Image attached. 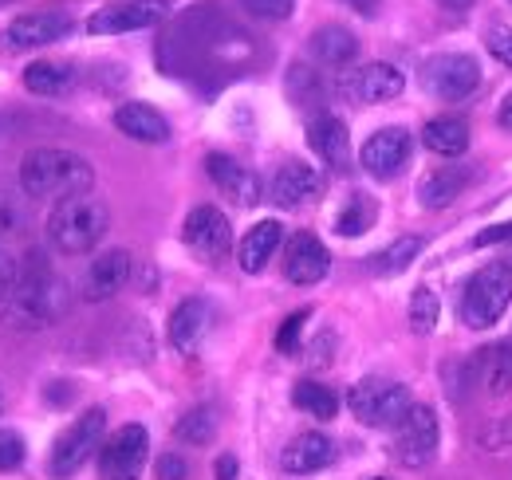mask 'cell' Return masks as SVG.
Returning <instances> with one entry per match:
<instances>
[{"instance_id":"obj_37","label":"cell","mask_w":512,"mask_h":480,"mask_svg":"<svg viewBox=\"0 0 512 480\" xmlns=\"http://www.w3.org/2000/svg\"><path fill=\"white\" fill-rule=\"evenodd\" d=\"M485 48H489V56H493L497 63L512 67V28L509 24H489V32H485Z\"/></svg>"},{"instance_id":"obj_12","label":"cell","mask_w":512,"mask_h":480,"mask_svg":"<svg viewBox=\"0 0 512 480\" xmlns=\"http://www.w3.org/2000/svg\"><path fill=\"white\" fill-rule=\"evenodd\" d=\"M130 276H134V256H130L127 248H107V252H99V256L87 264V272H83V300L103 303V300H111V296H119L130 284Z\"/></svg>"},{"instance_id":"obj_32","label":"cell","mask_w":512,"mask_h":480,"mask_svg":"<svg viewBox=\"0 0 512 480\" xmlns=\"http://www.w3.org/2000/svg\"><path fill=\"white\" fill-rule=\"evenodd\" d=\"M174 433H178V441H186V445H209V441L217 437V414H213L209 406H193V410H186V414L178 418Z\"/></svg>"},{"instance_id":"obj_43","label":"cell","mask_w":512,"mask_h":480,"mask_svg":"<svg viewBox=\"0 0 512 480\" xmlns=\"http://www.w3.org/2000/svg\"><path fill=\"white\" fill-rule=\"evenodd\" d=\"M213 473H217V480H237V457H217V465H213Z\"/></svg>"},{"instance_id":"obj_27","label":"cell","mask_w":512,"mask_h":480,"mask_svg":"<svg viewBox=\"0 0 512 480\" xmlns=\"http://www.w3.org/2000/svg\"><path fill=\"white\" fill-rule=\"evenodd\" d=\"M422 142H426V150H434L442 158H457V154L469 150V126H465V119H457V115L430 119L426 130H422Z\"/></svg>"},{"instance_id":"obj_42","label":"cell","mask_w":512,"mask_h":480,"mask_svg":"<svg viewBox=\"0 0 512 480\" xmlns=\"http://www.w3.org/2000/svg\"><path fill=\"white\" fill-rule=\"evenodd\" d=\"M505 240H512V221L493 225V229H485V233H477L473 244H477V248H489V244H505Z\"/></svg>"},{"instance_id":"obj_25","label":"cell","mask_w":512,"mask_h":480,"mask_svg":"<svg viewBox=\"0 0 512 480\" xmlns=\"http://www.w3.org/2000/svg\"><path fill=\"white\" fill-rule=\"evenodd\" d=\"M469 374H473L489 394H509L512 390V343L477 351V359L469 362Z\"/></svg>"},{"instance_id":"obj_34","label":"cell","mask_w":512,"mask_h":480,"mask_svg":"<svg viewBox=\"0 0 512 480\" xmlns=\"http://www.w3.org/2000/svg\"><path fill=\"white\" fill-rule=\"evenodd\" d=\"M438 315H442L438 296H434L426 284H422V288H414V296H410V331H414V335H434Z\"/></svg>"},{"instance_id":"obj_26","label":"cell","mask_w":512,"mask_h":480,"mask_svg":"<svg viewBox=\"0 0 512 480\" xmlns=\"http://www.w3.org/2000/svg\"><path fill=\"white\" fill-rule=\"evenodd\" d=\"M465 181H469V174L461 166H438V170H430L426 178L418 181V205L422 209H446V205H453L461 197Z\"/></svg>"},{"instance_id":"obj_33","label":"cell","mask_w":512,"mask_h":480,"mask_svg":"<svg viewBox=\"0 0 512 480\" xmlns=\"http://www.w3.org/2000/svg\"><path fill=\"white\" fill-rule=\"evenodd\" d=\"M24 225H28L24 197H20L8 181H0V244H4V240L24 237Z\"/></svg>"},{"instance_id":"obj_21","label":"cell","mask_w":512,"mask_h":480,"mask_svg":"<svg viewBox=\"0 0 512 480\" xmlns=\"http://www.w3.org/2000/svg\"><path fill=\"white\" fill-rule=\"evenodd\" d=\"M209 331V303L205 300H182L170 315V347L178 355H197L201 339Z\"/></svg>"},{"instance_id":"obj_36","label":"cell","mask_w":512,"mask_h":480,"mask_svg":"<svg viewBox=\"0 0 512 480\" xmlns=\"http://www.w3.org/2000/svg\"><path fill=\"white\" fill-rule=\"evenodd\" d=\"M237 4L256 20H288L296 8V0H237Z\"/></svg>"},{"instance_id":"obj_50","label":"cell","mask_w":512,"mask_h":480,"mask_svg":"<svg viewBox=\"0 0 512 480\" xmlns=\"http://www.w3.org/2000/svg\"><path fill=\"white\" fill-rule=\"evenodd\" d=\"M375 480H386V477H375Z\"/></svg>"},{"instance_id":"obj_3","label":"cell","mask_w":512,"mask_h":480,"mask_svg":"<svg viewBox=\"0 0 512 480\" xmlns=\"http://www.w3.org/2000/svg\"><path fill=\"white\" fill-rule=\"evenodd\" d=\"M107 229H111V213L91 193H75V197L56 201V209L48 217V237L64 256H87L91 248H99Z\"/></svg>"},{"instance_id":"obj_2","label":"cell","mask_w":512,"mask_h":480,"mask_svg":"<svg viewBox=\"0 0 512 480\" xmlns=\"http://www.w3.org/2000/svg\"><path fill=\"white\" fill-rule=\"evenodd\" d=\"M95 170L83 154L60 150V146H40L28 150L20 162V189L28 197H75V193H91Z\"/></svg>"},{"instance_id":"obj_30","label":"cell","mask_w":512,"mask_h":480,"mask_svg":"<svg viewBox=\"0 0 512 480\" xmlns=\"http://www.w3.org/2000/svg\"><path fill=\"white\" fill-rule=\"evenodd\" d=\"M422 248H426L422 237H398V240H390L383 252H375V256L367 260V268H371L375 276H398V272H406V268L418 260Z\"/></svg>"},{"instance_id":"obj_11","label":"cell","mask_w":512,"mask_h":480,"mask_svg":"<svg viewBox=\"0 0 512 480\" xmlns=\"http://www.w3.org/2000/svg\"><path fill=\"white\" fill-rule=\"evenodd\" d=\"M182 240L201 260H221L233 244V225L217 205H197L182 225Z\"/></svg>"},{"instance_id":"obj_16","label":"cell","mask_w":512,"mask_h":480,"mask_svg":"<svg viewBox=\"0 0 512 480\" xmlns=\"http://www.w3.org/2000/svg\"><path fill=\"white\" fill-rule=\"evenodd\" d=\"M327 268H331V256H327V248H323L320 237H312V233H296V237L288 240V252H284V276H288L296 288H312V284H320L323 276H327Z\"/></svg>"},{"instance_id":"obj_35","label":"cell","mask_w":512,"mask_h":480,"mask_svg":"<svg viewBox=\"0 0 512 480\" xmlns=\"http://www.w3.org/2000/svg\"><path fill=\"white\" fill-rule=\"evenodd\" d=\"M312 319V307H300V311H292L284 323H280V331H276V351L280 355H296L300 351V335H304V323Z\"/></svg>"},{"instance_id":"obj_14","label":"cell","mask_w":512,"mask_h":480,"mask_svg":"<svg viewBox=\"0 0 512 480\" xmlns=\"http://www.w3.org/2000/svg\"><path fill=\"white\" fill-rule=\"evenodd\" d=\"M343 95H351L355 103H390L402 95L406 75L394 63H363L355 71H347V79L339 83Z\"/></svg>"},{"instance_id":"obj_8","label":"cell","mask_w":512,"mask_h":480,"mask_svg":"<svg viewBox=\"0 0 512 480\" xmlns=\"http://www.w3.org/2000/svg\"><path fill=\"white\" fill-rule=\"evenodd\" d=\"M438 441H442V429H438V414L422 402H414L402 421L394 425V457L406 465V469H426L438 453Z\"/></svg>"},{"instance_id":"obj_41","label":"cell","mask_w":512,"mask_h":480,"mask_svg":"<svg viewBox=\"0 0 512 480\" xmlns=\"http://www.w3.org/2000/svg\"><path fill=\"white\" fill-rule=\"evenodd\" d=\"M16 276H20V264L0 248V303L8 300V292H12V284H16Z\"/></svg>"},{"instance_id":"obj_17","label":"cell","mask_w":512,"mask_h":480,"mask_svg":"<svg viewBox=\"0 0 512 480\" xmlns=\"http://www.w3.org/2000/svg\"><path fill=\"white\" fill-rule=\"evenodd\" d=\"M323 197V174L308 162H288L272 178V201L280 209H300L308 201Z\"/></svg>"},{"instance_id":"obj_44","label":"cell","mask_w":512,"mask_h":480,"mask_svg":"<svg viewBox=\"0 0 512 480\" xmlns=\"http://www.w3.org/2000/svg\"><path fill=\"white\" fill-rule=\"evenodd\" d=\"M323 351H331V335H323L320 343L312 347V366H327L331 362V355H323Z\"/></svg>"},{"instance_id":"obj_1","label":"cell","mask_w":512,"mask_h":480,"mask_svg":"<svg viewBox=\"0 0 512 480\" xmlns=\"http://www.w3.org/2000/svg\"><path fill=\"white\" fill-rule=\"evenodd\" d=\"M71 292H67L64 276L52 272V264H44L40 256H28V264L20 268L12 292H8V323L16 327H52L56 319H64Z\"/></svg>"},{"instance_id":"obj_5","label":"cell","mask_w":512,"mask_h":480,"mask_svg":"<svg viewBox=\"0 0 512 480\" xmlns=\"http://www.w3.org/2000/svg\"><path fill=\"white\" fill-rule=\"evenodd\" d=\"M347 406H351V414L363 421V425H371V429H390V425H398L402 414L414 406V398H410V390L402 386V382H390V378H359L351 390H347Z\"/></svg>"},{"instance_id":"obj_31","label":"cell","mask_w":512,"mask_h":480,"mask_svg":"<svg viewBox=\"0 0 512 480\" xmlns=\"http://www.w3.org/2000/svg\"><path fill=\"white\" fill-rule=\"evenodd\" d=\"M375 217H379L375 201L363 197V193H355V197L339 209V217H335V233H339V237H363V233L375 225Z\"/></svg>"},{"instance_id":"obj_9","label":"cell","mask_w":512,"mask_h":480,"mask_svg":"<svg viewBox=\"0 0 512 480\" xmlns=\"http://www.w3.org/2000/svg\"><path fill=\"white\" fill-rule=\"evenodd\" d=\"M150 457V433L142 425L115 429L99 449V477L103 480H138Z\"/></svg>"},{"instance_id":"obj_20","label":"cell","mask_w":512,"mask_h":480,"mask_svg":"<svg viewBox=\"0 0 512 480\" xmlns=\"http://www.w3.org/2000/svg\"><path fill=\"white\" fill-rule=\"evenodd\" d=\"M308 146L320 154L331 170H339V174L351 166V134H347V122L327 115V111L308 122Z\"/></svg>"},{"instance_id":"obj_48","label":"cell","mask_w":512,"mask_h":480,"mask_svg":"<svg viewBox=\"0 0 512 480\" xmlns=\"http://www.w3.org/2000/svg\"><path fill=\"white\" fill-rule=\"evenodd\" d=\"M0 414H4V402H0Z\"/></svg>"},{"instance_id":"obj_28","label":"cell","mask_w":512,"mask_h":480,"mask_svg":"<svg viewBox=\"0 0 512 480\" xmlns=\"http://www.w3.org/2000/svg\"><path fill=\"white\" fill-rule=\"evenodd\" d=\"M75 83V71L67 63H52V60H36L24 67V87L32 95H44V99H60L71 91Z\"/></svg>"},{"instance_id":"obj_4","label":"cell","mask_w":512,"mask_h":480,"mask_svg":"<svg viewBox=\"0 0 512 480\" xmlns=\"http://www.w3.org/2000/svg\"><path fill=\"white\" fill-rule=\"evenodd\" d=\"M509 303H512V268L497 260V264L477 268V272L465 280L457 311H461V323H465V327L485 331V327H493V323L505 319Z\"/></svg>"},{"instance_id":"obj_46","label":"cell","mask_w":512,"mask_h":480,"mask_svg":"<svg viewBox=\"0 0 512 480\" xmlns=\"http://www.w3.org/2000/svg\"><path fill=\"white\" fill-rule=\"evenodd\" d=\"M497 122H501L505 130H512V91L505 95V103H501V111H497Z\"/></svg>"},{"instance_id":"obj_22","label":"cell","mask_w":512,"mask_h":480,"mask_svg":"<svg viewBox=\"0 0 512 480\" xmlns=\"http://www.w3.org/2000/svg\"><path fill=\"white\" fill-rule=\"evenodd\" d=\"M280 244H284V225H280V221H256L253 229L241 237V244H237V264H241V272H249V276L264 272Z\"/></svg>"},{"instance_id":"obj_39","label":"cell","mask_w":512,"mask_h":480,"mask_svg":"<svg viewBox=\"0 0 512 480\" xmlns=\"http://www.w3.org/2000/svg\"><path fill=\"white\" fill-rule=\"evenodd\" d=\"M481 445L485 449H512V414L509 418H497V421H489L485 429H481Z\"/></svg>"},{"instance_id":"obj_38","label":"cell","mask_w":512,"mask_h":480,"mask_svg":"<svg viewBox=\"0 0 512 480\" xmlns=\"http://www.w3.org/2000/svg\"><path fill=\"white\" fill-rule=\"evenodd\" d=\"M24 437L20 433H0V473H12L24 465Z\"/></svg>"},{"instance_id":"obj_19","label":"cell","mask_w":512,"mask_h":480,"mask_svg":"<svg viewBox=\"0 0 512 480\" xmlns=\"http://www.w3.org/2000/svg\"><path fill=\"white\" fill-rule=\"evenodd\" d=\"M205 174L213 178V185H217L225 197H233L237 205H256V201L264 197L260 178H256L253 170H245L237 158H229V154H209V158H205Z\"/></svg>"},{"instance_id":"obj_10","label":"cell","mask_w":512,"mask_h":480,"mask_svg":"<svg viewBox=\"0 0 512 480\" xmlns=\"http://www.w3.org/2000/svg\"><path fill=\"white\" fill-rule=\"evenodd\" d=\"M170 0H115V4H103L91 12L87 20V32L91 36H123V32H142V28H154L170 16Z\"/></svg>"},{"instance_id":"obj_40","label":"cell","mask_w":512,"mask_h":480,"mask_svg":"<svg viewBox=\"0 0 512 480\" xmlns=\"http://www.w3.org/2000/svg\"><path fill=\"white\" fill-rule=\"evenodd\" d=\"M154 477L158 480H186L190 477V465L182 453H162L158 465H154Z\"/></svg>"},{"instance_id":"obj_23","label":"cell","mask_w":512,"mask_h":480,"mask_svg":"<svg viewBox=\"0 0 512 480\" xmlns=\"http://www.w3.org/2000/svg\"><path fill=\"white\" fill-rule=\"evenodd\" d=\"M115 126L134 138V142H146V146H162L170 142V122L162 111H154L150 103H123L115 111Z\"/></svg>"},{"instance_id":"obj_47","label":"cell","mask_w":512,"mask_h":480,"mask_svg":"<svg viewBox=\"0 0 512 480\" xmlns=\"http://www.w3.org/2000/svg\"><path fill=\"white\" fill-rule=\"evenodd\" d=\"M442 8H449V12H469L473 8V0H438Z\"/></svg>"},{"instance_id":"obj_13","label":"cell","mask_w":512,"mask_h":480,"mask_svg":"<svg viewBox=\"0 0 512 480\" xmlns=\"http://www.w3.org/2000/svg\"><path fill=\"white\" fill-rule=\"evenodd\" d=\"M75 28L71 12L64 8H40V12H24L8 24V44L12 48H48L56 40H67Z\"/></svg>"},{"instance_id":"obj_18","label":"cell","mask_w":512,"mask_h":480,"mask_svg":"<svg viewBox=\"0 0 512 480\" xmlns=\"http://www.w3.org/2000/svg\"><path fill=\"white\" fill-rule=\"evenodd\" d=\"M335 461V441L327 437V433H300V437H292L288 445H284V453H280V469L284 473H292V477H308V473H320Z\"/></svg>"},{"instance_id":"obj_24","label":"cell","mask_w":512,"mask_h":480,"mask_svg":"<svg viewBox=\"0 0 512 480\" xmlns=\"http://www.w3.org/2000/svg\"><path fill=\"white\" fill-rule=\"evenodd\" d=\"M308 48H312V56L327 67H347V63L359 56V40H355V32L351 28H343V24H323L312 32V40H308Z\"/></svg>"},{"instance_id":"obj_49","label":"cell","mask_w":512,"mask_h":480,"mask_svg":"<svg viewBox=\"0 0 512 480\" xmlns=\"http://www.w3.org/2000/svg\"><path fill=\"white\" fill-rule=\"evenodd\" d=\"M0 4H12V0H0Z\"/></svg>"},{"instance_id":"obj_29","label":"cell","mask_w":512,"mask_h":480,"mask_svg":"<svg viewBox=\"0 0 512 480\" xmlns=\"http://www.w3.org/2000/svg\"><path fill=\"white\" fill-rule=\"evenodd\" d=\"M292 406H296V410H304L308 418L331 421L335 414H339V394H335L331 386H323V382L304 378V382H296V386H292Z\"/></svg>"},{"instance_id":"obj_7","label":"cell","mask_w":512,"mask_h":480,"mask_svg":"<svg viewBox=\"0 0 512 480\" xmlns=\"http://www.w3.org/2000/svg\"><path fill=\"white\" fill-rule=\"evenodd\" d=\"M422 91L442 99V103H461L481 87V63L465 52H442L422 63Z\"/></svg>"},{"instance_id":"obj_6","label":"cell","mask_w":512,"mask_h":480,"mask_svg":"<svg viewBox=\"0 0 512 480\" xmlns=\"http://www.w3.org/2000/svg\"><path fill=\"white\" fill-rule=\"evenodd\" d=\"M103 433H107V410L103 406H91L83 418L71 421L64 433L56 437V445H52V461H48L52 477H75L87 465V457L95 449H103Z\"/></svg>"},{"instance_id":"obj_45","label":"cell","mask_w":512,"mask_h":480,"mask_svg":"<svg viewBox=\"0 0 512 480\" xmlns=\"http://www.w3.org/2000/svg\"><path fill=\"white\" fill-rule=\"evenodd\" d=\"M347 8H355L359 16H375L379 12V0H343Z\"/></svg>"},{"instance_id":"obj_15","label":"cell","mask_w":512,"mask_h":480,"mask_svg":"<svg viewBox=\"0 0 512 480\" xmlns=\"http://www.w3.org/2000/svg\"><path fill=\"white\" fill-rule=\"evenodd\" d=\"M406 158H410V134H406L402 126H383V130H375V134L363 142V150H359L363 170L379 181L394 178V174L406 166Z\"/></svg>"}]
</instances>
